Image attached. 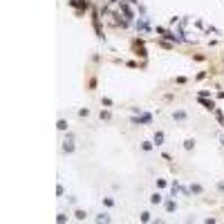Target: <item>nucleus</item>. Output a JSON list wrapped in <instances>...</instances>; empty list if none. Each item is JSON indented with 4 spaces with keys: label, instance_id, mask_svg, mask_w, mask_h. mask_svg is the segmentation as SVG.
<instances>
[{
    "label": "nucleus",
    "instance_id": "obj_1",
    "mask_svg": "<svg viewBox=\"0 0 224 224\" xmlns=\"http://www.w3.org/2000/svg\"><path fill=\"white\" fill-rule=\"evenodd\" d=\"M135 25H137V29H139V32H144V34L148 32V20H146V18H139Z\"/></svg>",
    "mask_w": 224,
    "mask_h": 224
},
{
    "label": "nucleus",
    "instance_id": "obj_2",
    "mask_svg": "<svg viewBox=\"0 0 224 224\" xmlns=\"http://www.w3.org/2000/svg\"><path fill=\"white\" fill-rule=\"evenodd\" d=\"M172 119L179 121V123H184V121H186V112H184V110H175V112H172Z\"/></svg>",
    "mask_w": 224,
    "mask_h": 224
},
{
    "label": "nucleus",
    "instance_id": "obj_3",
    "mask_svg": "<svg viewBox=\"0 0 224 224\" xmlns=\"http://www.w3.org/2000/svg\"><path fill=\"white\" fill-rule=\"evenodd\" d=\"M175 211H177V202L168 199V202H166V213H175Z\"/></svg>",
    "mask_w": 224,
    "mask_h": 224
},
{
    "label": "nucleus",
    "instance_id": "obj_4",
    "mask_svg": "<svg viewBox=\"0 0 224 224\" xmlns=\"http://www.w3.org/2000/svg\"><path fill=\"white\" fill-rule=\"evenodd\" d=\"M190 193L199 195V193H204V186H202V184H190Z\"/></svg>",
    "mask_w": 224,
    "mask_h": 224
},
{
    "label": "nucleus",
    "instance_id": "obj_5",
    "mask_svg": "<svg viewBox=\"0 0 224 224\" xmlns=\"http://www.w3.org/2000/svg\"><path fill=\"white\" fill-rule=\"evenodd\" d=\"M164 139H166L164 132H155V144H157V146H161V144H164Z\"/></svg>",
    "mask_w": 224,
    "mask_h": 224
},
{
    "label": "nucleus",
    "instance_id": "obj_6",
    "mask_svg": "<svg viewBox=\"0 0 224 224\" xmlns=\"http://www.w3.org/2000/svg\"><path fill=\"white\" fill-rule=\"evenodd\" d=\"M161 195H159V193H153V195H150V204H159V202H161Z\"/></svg>",
    "mask_w": 224,
    "mask_h": 224
},
{
    "label": "nucleus",
    "instance_id": "obj_7",
    "mask_svg": "<svg viewBox=\"0 0 224 224\" xmlns=\"http://www.w3.org/2000/svg\"><path fill=\"white\" fill-rule=\"evenodd\" d=\"M199 101H202V105H204L206 110H215V103H213V101H204V99H199Z\"/></svg>",
    "mask_w": 224,
    "mask_h": 224
},
{
    "label": "nucleus",
    "instance_id": "obj_8",
    "mask_svg": "<svg viewBox=\"0 0 224 224\" xmlns=\"http://www.w3.org/2000/svg\"><path fill=\"white\" fill-rule=\"evenodd\" d=\"M184 148H186V150H193V148H195V139H186V141H184Z\"/></svg>",
    "mask_w": 224,
    "mask_h": 224
},
{
    "label": "nucleus",
    "instance_id": "obj_9",
    "mask_svg": "<svg viewBox=\"0 0 224 224\" xmlns=\"http://www.w3.org/2000/svg\"><path fill=\"white\" fill-rule=\"evenodd\" d=\"M94 220L96 222H110V215H108V213H101V215H96Z\"/></svg>",
    "mask_w": 224,
    "mask_h": 224
},
{
    "label": "nucleus",
    "instance_id": "obj_10",
    "mask_svg": "<svg viewBox=\"0 0 224 224\" xmlns=\"http://www.w3.org/2000/svg\"><path fill=\"white\" fill-rule=\"evenodd\" d=\"M74 217H76L78 222H83V220L87 217V213H85V211H76V213H74Z\"/></svg>",
    "mask_w": 224,
    "mask_h": 224
},
{
    "label": "nucleus",
    "instance_id": "obj_11",
    "mask_svg": "<svg viewBox=\"0 0 224 224\" xmlns=\"http://www.w3.org/2000/svg\"><path fill=\"white\" fill-rule=\"evenodd\" d=\"M56 128L65 132V130H67V121H65V119H58V126H56Z\"/></svg>",
    "mask_w": 224,
    "mask_h": 224
},
{
    "label": "nucleus",
    "instance_id": "obj_12",
    "mask_svg": "<svg viewBox=\"0 0 224 224\" xmlns=\"http://www.w3.org/2000/svg\"><path fill=\"white\" fill-rule=\"evenodd\" d=\"M56 222H67V215H65V213H58V215H56Z\"/></svg>",
    "mask_w": 224,
    "mask_h": 224
},
{
    "label": "nucleus",
    "instance_id": "obj_13",
    "mask_svg": "<svg viewBox=\"0 0 224 224\" xmlns=\"http://www.w3.org/2000/svg\"><path fill=\"white\" fill-rule=\"evenodd\" d=\"M141 222H150V213H148V211L141 213Z\"/></svg>",
    "mask_w": 224,
    "mask_h": 224
},
{
    "label": "nucleus",
    "instance_id": "obj_14",
    "mask_svg": "<svg viewBox=\"0 0 224 224\" xmlns=\"http://www.w3.org/2000/svg\"><path fill=\"white\" fill-rule=\"evenodd\" d=\"M141 148H144V150H153V144H150V141H144V144H141Z\"/></svg>",
    "mask_w": 224,
    "mask_h": 224
},
{
    "label": "nucleus",
    "instance_id": "obj_15",
    "mask_svg": "<svg viewBox=\"0 0 224 224\" xmlns=\"http://www.w3.org/2000/svg\"><path fill=\"white\" fill-rule=\"evenodd\" d=\"M103 204H105V206H114V199H112V197H105Z\"/></svg>",
    "mask_w": 224,
    "mask_h": 224
},
{
    "label": "nucleus",
    "instance_id": "obj_16",
    "mask_svg": "<svg viewBox=\"0 0 224 224\" xmlns=\"http://www.w3.org/2000/svg\"><path fill=\"white\" fill-rule=\"evenodd\" d=\"M206 96H211V92H208V90H202V92H199V99H206Z\"/></svg>",
    "mask_w": 224,
    "mask_h": 224
},
{
    "label": "nucleus",
    "instance_id": "obj_17",
    "mask_svg": "<svg viewBox=\"0 0 224 224\" xmlns=\"http://www.w3.org/2000/svg\"><path fill=\"white\" fill-rule=\"evenodd\" d=\"M101 119H110V112H108V110H101Z\"/></svg>",
    "mask_w": 224,
    "mask_h": 224
},
{
    "label": "nucleus",
    "instance_id": "obj_18",
    "mask_svg": "<svg viewBox=\"0 0 224 224\" xmlns=\"http://www.w3.org/2000/svg\"><path fill=\"white\" fill-rule=\"evenodd\" d=\"M87 114H90V110H87V108H85V110H78V117H87Z\"/></svg>",
    "mask_w": 224,
    "mask_h": 224
},
{
    "label": "nucleus",
    "instance_id": "obj_19",
    "mask_svg": "<svg viewBox=\"0 0 224 224\" xmlns=\"http://www.w3.org/2000/svg\"><path fill=\"white\" fill-rule=\"evenodd\" d=\"M217 188H220V190H224V181H220V184H217Z\"/></svg>",
    "mask_w": 224,
    "mask_h": 224
},
{
    "label": "nucleus",
    "instance_id": "obj_20",
    "mask_svg": "<svg viewBox=\"0 0 224 224\" xmlns=\"http://www.w3.org/2000/svg\"><path fill=\"white\" fill-rule=\"evenodd\" d=\"M220 141H222V146H224V137H222V139H220Z\"/></svg>",
    "mask_w": 224,
    "mask_h": 224
}]
</instances>
